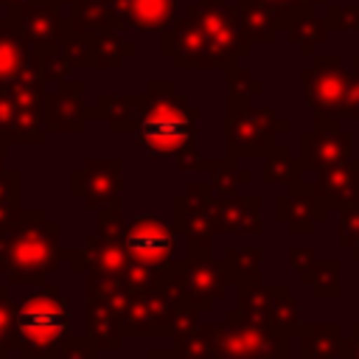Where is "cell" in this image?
I'll return each instance as SVG.
<instances>
[{"mask_svg":"<svg viewBox=\"0 0 359 359\" xmlns=\"http://www.w3.org/2000/svg\"><path fill=\"white\" fill-rule=\"evenodd\" d=\"M250 48V34L238 8L227 0H199L163 34V50L177 67H230Z\"/></svg>","mask_w":359,"mask_h":359,"instance_id":"cell-1","label":"cell"},{"mask_svg":"<svg viewBox=\"0 0 359 359\" xmlns=\"http://www.w3.org/2000/svg\"><path fill=\"white\" fill-rule=\"evenodd\" d=\"M59 224L45 210H17L0 224V275L8 283H45L62 261Z\"/></svg>","mask_w":359,"mask_h":359,"instance_id":"cell-2","label":"cell"},{"mask_svg":"<svg viewBox=\"0 0 359 359\" xmlns=\"http://www.w3.org/2000/svg\"><path fill=\"white\" fill-rule=\"evenodd\" d=\"M70 300L59 286L34 289L17 306L14 348L20 359H56L65 339L70 337Z\"/></svg>","mask_w":359,"mask_h":359,"instance_id":"cell-3","label":"cell"},{"mask_svg":"<svg viewBox=\"0 0 359 359\" xmlns=\"http://www.w3.org/2000/svg\"><path fill=\"white\" fill-rule=\"evenodd\" d=\"M196 118L199 112L188 104V98L174 95L171 87L157 98L146 93V107L137 118L135 137L149 157H180L185 151H194Z\"/></svg>","mask_w":359,"mask_h":359,"instance_id":"cell-4","label":"cell"},{"mask_svg":"<svg viewBox=\"0 0 359 359\" xmlns=\"http://www.w3.org/2000/svg\"><path fill=\"white\" fill-rule=\"evenodd\" d=\"M227 272L224 264H213L210 258H188L185 264H171L163 269V286L174 294V300L185 309H210V303L224 292Z\"/></svg>","mask_w":359,"mask_h":359,"instance_id":"cell-5","label":"cell"},{"mask_svg":"<svg viewBox=\"0 0 359 359\" xmlns=\"http://www.w3.org/2000/svg\"><path fill=\"white\" fill-rule=\"evenodd\" d=\"M123 247H126V258L132 266H140L149 272H163L171 266L174 233L154 210H140L135 216V222L126 227Z\"/></svg>","mask_w":359,"mask_h":359,"instance_id":"cell-6","label":"cell"},{"mask_svg":"<svg viewBox=\"0 0 359 359\" xmlns=\"http://www.w3.org/2000/svg\"><path fill=\"white\" fill-rule=\"evenodd\" d=\"M250 101V98H247ZM230 93L227 104V143L230 154H264L272 151V132L283 129V121H275L272 109H258Z\"/></svg>","mask_w":359,"mask_h":359,"instance_id":"cell-7","label":"cell"},{"mask_svg":"<svg viewBox=\"0 0 359 359\" xmlns=\"http://www.w3.org/2000/svg\"><path fill=\"white\" fill-rule=\"evenodd\" d=\"M348 73H342L337 56H320L311 67L303 70V95L306 104L320 115H339L345 109Z\"/></svg>","mask_w":359,"mask_h":359,"instance_id":"cell-8","label":"cell"},{"mask_svg":"<svg viewBox=\"0 0 359 359\" xmlns=\"http://www.w3.org/2000/svg\"><path fill=\"white\" fill-rule=\"evenodd\" d=\"M73 194L84 196L93 210L121 208V160H87L73 174Z\"/></svg>","mask_w":359,"mask_h":359,"instance_id":"cell-9","label":"cell"},{"mask_svg":"<svg viewBox=\"0 0 359 359\" xmlns=\"http://www.w3.org/2000/svg\"><path fill=\"white\" fill-rule=\"evenodd\" d=\"M8 22L31 45H56L65 34V20L59 14V0H31L8 8Z\"/></svg>","mask_w":359,"mask_h":359,"instance_id":"cell-10","label":"cell"},{"mask_svg":"<svg viewBox=\"0 0 359 359\" xmlns=\"http://www.w3.org/2000/svg\"><path fill=\"white\" fill-rule=\"evenodd\" d=\"M84 84L81 81H59V90L53 95H45L42 101V115H45V129L50 132H81L90 112L81 101Z\"/></svg>","mask_w":359,"mask_h":359,"instance_id":"cell-11","label":"cell"},{"mask_svg":"<svg viewBox=\"0 0 359 359\" xmlns=\"http://www.w3.org/2000/svg\"><path fill=\"white\" fill-rule=\"evenodd\" d=\"M300 146H303V154H300L303 165L325 168V165L345 163L351 157L353 137L348 132H342L337 126V121H331V126H317L314 132H306L300 137Z\"/></svg>","mask_w":359,"mask_h":359,"instance_id":"cell-12","label":"cell"},{"mask_svg":"<svg viewBox=\"0 0 359 359\" xmlns=\"http://www.w3.org/2000/svg\"><path fill=\"white\" fill-rule=\"evenodd\" d=\"M34 70V45L8 22V17H0V90L11 87Z\"/></svg>","mask_w":359,"mask_h":359,"instance_id":"cell-13","label":"cell"},{"mask_svg":"<svg viewBox=\"0 0 359 359\" xmlns=\"http://www.w3.org/2000/svg\"><path fill=\"white\" fill-rule=\"evenodd\" d=\"M118 28H123V22H121L112 0H73L70 3L65 31L95 36V34H112Z\"/></svg>","mask_w":359,"mask_h":359,"instance_id":"cell-14","label":"cell"},{"mask_svg":"<svg viewBox=\"0 0 359 359\" xmlns=\"http://www.w3.org/2000/svg\"><path fill=\"white\" fill-rule=\"evenodd\" d=\"M309 171H314V177L320 180V191L328 194L331 205L359 208V160L337 163V165H325V168H309Z\"/></svg>","mask_w":359,"mask_h":359,"instance_id":"cell-15","label":"cell"},{"mask_svg":"<svg viewBox=\"0 0 359 359\" xmlns=\"http://www.w3.org/2000/svg\"><path fill=\"white\" fill-rule=\"evenodd\" d=\"M123 28L163 31L174 14V0H112Z\"/></svg>","mask_w":359,"mask_h":359,"instance_id":"cell-16","label":"cell"},{"mask_svg":"<svg viewBox=\"0 0 359 359\" xmlns=\"http://www.w3.org/2000/svg\"><path fill=\"white\" fill-rule=\"evenodd\" d=\"M258 208H261V196H233L222 205L219 216V227L230 230V233H258L261 230V219H258Z\"/></svg>","mask_w":359,"mask_h":359,"instance_id":"cell-17","label":"cell"},{"mask_svg":"<svg viewBox=\"0 0 359 359\" xmlns=\"http://www.w3.org/2000/svg\"><path fill=\"white\" fill-rule=\"evenodd\" d=\"M339 353H342V339H339V328L334 323L300 328V356L303 359H337Z\"/></svg>","mask_w":359,"mask_h":359,"instance_id":"cell-18","label":"cell"},{"mask_svg":"<svg viewBox=\"0 0 359 359\" xmlns=\"http://www.w3.org/2000/svg\"><path fill=\"white\" fill-rule=\"evenodd\" d=\"M280 25L289 31V39L297 42L306 53L314 45L325 42V36H328V22L320 20V17H314L306 6H297L294 11H289V22H280Z\"/></svg>","mask_w":359,"mask_h":359,"instance_id":"cell-19","label":"cell"},{"mask_svg":"<svg viewBox=\"0 0 359 359\" xmlns=\"http://www.w3.org/2000/svg\"><path fill=\"white\" fill-rule=\"evenodd\" d=\"M261 250L258 247H241V250H227L224 258V272L227 278L238 280V283H258V266H261Z\"/></svg>","mask_w":359,"mask_h":359,"instance_id":"cell-20","label":"cell"},{"mask_svg":"<svg viewBox=\"0 0 359 359\" xmlns=\"http://www.w3.org/2000/svg\"><path fill=\"white\" fill-rule=\"evenodd\" d=\"M14 331H17V306L8 297L6 283H0V359H8V351L14 348Z\"/></svg>","mask_w":359,"mask_h":359,"instance_id":"cell-21","label":"cell"},{"mask_svg":"<svg viewBox=\"0 0 359 359\" xmlns=\"http://www.w3.org/2000/svg\"><path fill=\"white\" fill-rule=\"evenodd\" d=\"M292 177V160H289V151L283 146H275L269 151V160H266V168H264V182H289Z\"/></svg>","mask_w":359,"mask_h":359,"instance_id":"cell-22","label":"cell"},{"mask_svg":"<svg viewBox=\"0 0 359 359\" xmlns=\"http://www.w3.org/2000/svg\"><path fill=\"white\" fill-rule=\"evenodd\" d=\"M323 272L325 275H320L317 280L311 278V280H306L309 286H314V292L317 294H323V297H337L339 294V264L337 261H323Z\"/></svg>","mask_w":359,"mask_h":359,"instance_id":"cell-23","label":"cell"},{"mask_svg":"<svg viewBox=\"0 0 359 359\" xmlns=\"http://www.w3.org/2000/svg\"><path fill=\"white\" fill-rule=\"evenodd\" d=\"M95 351L98 348L93 345L90 337H81V339L79 337H67L56 359H95Z\"/></svg>","mask_w":359,"mask_h":359,"instance_id":"cell-24","label":"cell"},{"mask_svg":"<svg viewBox=\"0 0 359 359\" xmlns=\"http://www.w3.org/2000/svg\"><path fill=\"white\" fill-rule=\"evenodd\" d=\"M328 28H339V31H353L359 28V6H342V8H331L325 17Z\"/></svg>","mask_w":359,"mask_h":359,"instance_id":"cell-25","label":"cell"},{"mask_svg":"<svg viewBox=\"0 0 359 359\" xmlns=\"http://www.w3.org/2000/svg\"><path fill=\"white\" fill-rule=\"evenodd\" d=\"M348 115L359 118V76H348V90H345V109Z\"/></svg>","mask_w":359,"mask_h":359,"instance_id":"cell-26","label":"cell"},{"mask_svg":"<svg viewBox=\"0 0 359 359\" xmlns=\"http://www.w3.org/2000/svg\"><path fill=\"white\" fill-rule=\"evenodd\" d=\"M289 261H292L300 272H306V269L314 264V252H311V250H289Z\"/></svg>","mask_w":359,"mask_h":359,"instance_id":"cell-27","label":"cell"},{"mask_svg":"<svg viewBox=\"0 0 359 359\" xmlns=\"http://www.w3.org/2000/svg\"><path fill=\"white\" fill-rule=\"evenodd\" d=\"M22 3H31V0H0V6H6V8H17Z\"/></svg>","mask_w":359,"mask_h":359,"instance_id":"cell-28","label":"cell"},{"mask_svg":"<svg viewBox=\"0 0 359 359\" xmlns=\"http://www.w3.org/2000/svg\"><path fill=\"white\" fill-rule=\"evenodd\" d=\"M314 3H323V0H294V8L297 6H314Z\"/></svg>","mask_w":359,"mask_h":359,"instance_id":"cell-29","label":"cell"}]
</instances>
